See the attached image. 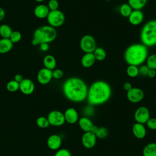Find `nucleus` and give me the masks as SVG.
Masks as SVG:
<instances>
[{
    "label": "nucleus",
    "instance_id": "obj_1",
    "mask_svg": "<svg viewBox=\"0 0 156 156\" xmlns=\"http://www.w3.org/2000/svg\"><path fill=\"white\" fill-rule=\"evenodd\" d=\"M88 87L83 80L77 77L67 79L62 85L63 93L69 101L82 102L87 99Z\"/></svg>",
    "mask_w": 156,
    "mask_h": 156
},
{
    "label": "nucleus",
    "instance_id": "obj_2",
    "mask_svg": "<svg viewBox=\"0 0 156 156\" xmlns=\"http://www.w3.org/2000/svg\"><path fill=\"white\" fill-rule=\"evenodd\" d=\"M112 95V88L104 80L94 82L88 89L87 100L91 105H99L107 102Z\"/></svg>",
    "mask_w": 156,
    "mask_h": 156
},
{
    "label": "nucleus",
    "instance_id": "obj_3",
    "mask_svg": "<svg viewBox=\"0 0 156 156\" xmlns=\"http://www.w3.org/2000/svg\"><path fill=\"white\" fill-rule=\"evenodd\" d=\"M148 57V48L142 43H134L126 49L124 57L129 65L140 66L146 62Z\"/></svg>",
    "mask_w": 156,
    "mask_h": 156
},
{
    "label": "nucleus",
    "instance_id": "obj_4",
    "mask_svg": "<svg viewBox=\"0 0 156 156\" xmlns=\"http://www.w3.org/2000/svg\"><path fill=\"white\" fill-rule=\"evenodd\" d=\"M57 35L55 28L49 26H42L37 28L33 34L32 44L39 45L41 43H49L56 38Z\"/></svg>",
    "mask_w": 156,
    "mask_h": 156
},
{
    "label": "nucleus",
    "instance_id": "obj_5",
    "mask_svg": "<svg viewBox=\"0 0 156 156\" xmlns=\"http://www.w3.org/2000/svg\"><path fill=\"white\" fill-rule=\"evenodd\" d=\"M141 43L147 48L156 45V20H152L146 23L140 32Z\"/></svg>",
    "mask_w": 156,
    "mask_h": 156
},
{
    "label": "nucleus",
    "instance_id": "obj_6",
    "mask_svg": "<svg viewBox=\"0 0 156 156\" xmlns=\"http://www.w3.org/2000/svg\"><path fill=\"white\" fill-rule=\"evenodd\" d=\"M49 26L56 28L62 26L65 21L64 13L60 10H51L46 18Z\"/></svg>",
    "mask_w": 156,
    "mask_h": 156
},
{
    "label": "nucleus",
    "instance_id": "obj_7",
    "mask_svg": "<svg viewBox=\"0 0 156 156\" xmlns=\"http://www.w3.org/2000/svg\"><path fill=\"white\" fill-rule=\"evenodd\" d=\"M80 48L84 53H93L97 48L94 37L90 34L83 35L80 41Z\"/></svg>",
    "mask_w": 156,
    "mask_h": 156
},
{
    "label": "nucleus",
    "instance_id": "obj_8",
    "mask_svg": "<svg viewBox=\"0 0 156 156\" xmlns=\"http://www.w3.org/2000/svg\"><path fill=\"white\" fill-rule=\"evenodd\" d=\"M47 118L49 125L53 126H61L65 122L63 113L58 110H52L49 113Z\"/></svg>",
    "mask_w": 156,
    "mask_h": 156
},
{
    "label": "nucleus",
    "instance_id": "obj_9",
    "mask_svg": "<svg viewBox=\"0 0 156 156\" xmlns=\"http://www.w3.org/2000/svg\"><path fill=\"white\" fill-rule=\"evenodd\" d=\"M126 97L127 100L133 104L141 102L144 98L143 90L140 88L132 87L129 91H127Z\"/></svg>",
    "mask_w": 156,
    "mask_h": 156
},
{
    "label": "nucleus",
    "instance_id": "obj_10",
    "mask_svg": "<svg viewBox=\"0 0 156 156\" xmlns=\"http://www.w3.org/2000/svg\"><path fill=\"white\" fill-rule=\"evenodd\" d=\"M150 118V112L145 106L139 107L134 113V119L138 123L145 124Z\"/></svg>",
    "mask_w": 156,
    "mask_h": 156
},
{
    "label": "nucleus",
    "instance_id": "obj_11",
    "mask_svg": "<svg viewBox=\"0 0 156 156\" xmlns=\"http://www.w3.org/2000/svg\"><path fill=\"white\" fill-rule=\"evenodd\" d=\"M81 141L82 144L85 148L87 149H91L96 146L97 137L96 135L93 132H84L82 136Z\"/></svg>",
    "mask_w": 156,
    "mask_h": 156
},
{
    "label": "nucleus",
    "instance_id": "obj_12",
    "mask_svg": "<svg viewBox=\"0 0 156 156\" xmlns=\"http://www.w3.org/2000/svg\"><path fill=\"white\" fill-rule=\"evenodd\" d=\"M52 79V70L43 68L40 69L37 75V81L41 85H46L49 83Z\"/></svg>",
    "mask_w": 156,
    "mask_h": 156
},
{
    "label": "nucleus",
    "instance_id": "obj_13",
    "mask_svg": "<svg viewBox=\"0 0 156 156\" xmlns=\"http://www.w3.org/2000/svg\"><path fill=\"white\" fill-rule=\"evenodd\" d=\"M19 90L24 94H31L35 90L34 83L29 79H23V80L20 83Z\"/></svg>",
    "mask_w": 156,
    "mask_h": 156
},
{
    "label": "nucleus",
    "instance_id": "obj_14",
    "mask_svg": "<svg viewBox=\"0 0 156 156\" xmlns=\"http://www.w3.org/2000/svg\"><path fill=\"white\" fill-rule=\"evenodd\" d=\"M65 122L70 124L76 123L79 120V114L77 111L73 107L68 108L63 113Z\"/></svg>",
    "mask_w": 156,
    "mask_h": 156
},
{
    "label": "nucleus",
    "instance_id": "obj_15",
    "mask_svg": "<svg viewBox=\"0 0 156 156\" xmlns=\"http://www.w3.org/2000/svg\"><path fill=\"white\" fill-rule=\"evenodd\" d=\"M129 22L133 26H138L144 20V14L141 10H133L128 17Z\"/></svg>",
    "mask_w": 156,
    "mask_h": 156
},
{
    "label": "nucleus",
    "instance_id": "obj_16",
    "mask_svg": "<svg viewBox=\"0 0 156 156\" xmlns=\"http://www.w3.org/2000/svg\"><path fill=\"white\" fill-rule=\"evenodd\" d=\"M62 144V138L60 136L57 134L50 135L47 140L48 147L53 151L59 149Z\"/></svg>",
    "mask_w": 156,
    "mask_h": 156
},
{
    "label": "nucleus",
    "instance_id": "obj_17",
    "mask_svg": "<svg viewBox=\"0 0 156 156\" xmlns=\"http://www.w3.org/2000/svg\"><path fill=\"white\" fill-rule=\"evenodd\" d=\"M132 131L134 136L138 139H143L146 135V129L144 124L135 122L133 124Z\"/></svg>",
    "mask_w": 156,
    "mask_h": 156
},
{
    "label": "nucleus",
    "instance_id": "obj_18",
    "mask_svg": "<svg viewBox=\"0 0 156 156\" xmlns=\"http://www.w3.org/2000/svg\"><path fill=\"white\" fill-rule=\"evenodd\" d=\"M78 125L81 130L84 132H91L93 127L94 126L92 121L87 116H83L79 119Z\"/></svg>",
    "mask_w": 156,
    "mask_h": 156
},
{
    "label": "nucleus",
    "instance_id": "obj_19",
    "mask_svg": "<svg viewBox=\"0 0 156 156\" xmlns=\"http://www.w3.org/2000/svg\"><path fill=\"white\" fill-rule=\"evenodd\" d=\"M49 9L48 7L44 4H38L37 5L34 10V13L35 16L39 19H44L46 18L49 12Z\"/></svg>",
    "mask_w": 156,
    "mask_h": 156
},
{
    "label": "nucleus",
    "instance_id": "obj_20",
    "mask_svg": "<svg viewBox=\"0 0 156 156\" xmlns=\"http://www.w3.org/2000/svg\"><path fill=\"white\" fill-rule=\"evenodd\" d=\"M96 60L93 53H85L81 58V65L85 68H89L94 65Z\"/></svg>",
    "mask_w": 156,
    "mask_h": 156
},
{
    "label": "nucleus",
    "instance_id": "obj_21",
    "mask_svg": "<svg viewBox=\"0 0 156 156\" xmlns=\"http://www.w3.org/2000/svg\"><path fill=\"white\" fill-rule=\"evenodd\" d=\"M13 44L9 38L0 39V54H6L10 52L13 48Z\"/></svg>",
    "mask_w": 156,
    "mask_h": 156
},
{
    "label": "nucleus",
    "instance_id": "obj_22",
    "mask_svg": "<svg viewBox=\"0 0 156 156\" xmlns=\"http://www.w3.org/2000/svg\"><path fill=\"white\" fill-rule=\"evenodd\" d=\"M43 65L44 68L52 71L56 67L57 62L53 55H46L43 58Z\"/></svg>",
    "mask_w": 156,
    "mask_h": 156
},
{
    "label": "nucleus",
    "instance_id": "obj_23",
    "mask_svg": "<svg viewBox=\"0 0 156 156\" xmlns=\"http://www.w3.org/2000/svg\"><path fill=\"white\" fill-rule=\"evenodd\" d=\"M143 156H156V143L146 144L143 149Z\"/></svg>",
    "mask_w": 156,
    "mask_h": 156
},
{
    "label": "nucleus",
    "instance_id": "obj_24",
    "mask_svg": "<svg viewBox=\"0 0 156 156\" xmlns=\"http://www.w3.org/2000/svg\"><path fill=\"white\" fill-rule=\"evenodd\" d=\"M147 2V0H128V4L133 10H141Z\"/></svg>",
    "mask_w": 156,
    "mask_h": 156
},
{
    "label": "nucleus",
    "instance_id": "obj_25",
    "mask_svg": "<svg viewBox=\"0 0 156 156\" xmlns=\"http://www.w3.org/2000/svg\"><path fill=\"white\" fill-rule=\"evenodd\" d=\"M13 30L7 24H1L0 26V35L2 38H9Z\"/></svg>",
    "mask_w": 156,
    "mask_h": 156
},
{
    "label": "nucleus",
    "instance_id": "obj_26",
    "mask_svg": "<svg viewBox=\"0 0 156 156\" xmlns=\"http://www.w3.org/2000/svg\"><path fill=\"white\" fill-rule=\"evenodd\" d=\"M93 53L96 60L98 61H103L107 56L105 50L101 47H97Z\"/></svg>",
    "mask_w": 156,
    "mask_h": 156
},
{
    "label": "nucleus",
    "instance_id": "obj_27",
    "mask_svg": "<svg viewBox=\"0 0 156 156\" xmlns=\"http://www.w3.org/2000/svg\"><path fill=\"white\" fill-rule=\"evenodd\" d=\"M133 9L128 3H124L119 7V13L123 17L128 18Z\"/></svg>",
    "mask_w": 156,
    "mask_h": 156
},
{
    "label": "nucleus",
    "instance_id": "obj_28",
    "mask_svg": "<svg viewBox=\"0 0 156 156\" xmlns=\"http://www.w3.org/2000/svg\"><path fill=\"white\" fill-rule=\"evenodd\" d=\"M126 74L130 77L134 78L139 75L138 66L135 65H129L126 68Z\"/></svg>",
    "mask_w": 156,
    "mask_h": 156
},
{
    "label": "nucleus",
    "instance_id": "obj_29",
    "mask_svg": "<svg viewBox=\"0 0 156 156\" xmlns=\"http://www.w3.org/2000/svg\"><path fill=\"white\" fill-rule=\"evenodd\" d=\"M146 65L149 69H154L156 70V53L148 55L146 60Z\"/></svg>",
    "mask_w": 156,
    "mask_h": 156
},
{
    "label": "nucleus",
    "instance_id": "obj_30",
    "mask_svg": "<svg viewBox=\"0 0 156 156\" xmlns=\"http://www.w3.org/2000/svg\"><path fill=\"white\" fill-rule=\"evenodd\" d=\"M6 88L10 92H15L20 89V83L15 80H10L6 85Z\"/></svg>",
    "mask_w": 156,
    "mask_h": 156
},
{
    "label": "nucleus",
    "instance_id": "obj_31",
    "mask_svg": "<svg viewBox=\"0 0 156 156\" xmlns=\"http://www.w3.org/2000/svg\"><path fill=\"white\" fill-rule=\"evenodd\" d=\"M36 123H37V125L38 126V127H40V128H43V129L47 128L49 126V123L47 117H44V116L38 117L37 119Z\"/></svg>",
    "mask_w": 156,
    "mask_h": 156
},
{
    "label": "nucleus",
    "instance_id": "obj_32",
    "mask_svg": "<svg viewBox=\"0 0 156 156\" xmlns=\"http://www.w3.org/2000/svg\"><path fill=\"white\" fill-rule=\"evenodd\" d=\"M108 130L105 127H99L98 131L96 133V136L97 138L104 139L106 138L108 135Z\"/></svg>",
    "mask_w": 156,
    "mask_h": 156
},
{
    "label": "nucleus",
    "instance_id": "obj_33",
    "mask_svg": "<svg viewBox=\"0 0 156 156\" xmlns=\"http://www.w3.org/2000/svg\"><path fill=\"white\" fill-rule=\"evenodd\" d=\"M21 34L17 30L15 31H13L9 39L10 40V41L12 42V43H18L21 39Z\"/></svg>",
    "mask_w": 156,
    "mask_h": 156
},
{
    "label": "nucleus",
    "instance_id": "obj_34",
    "mask_svg": "<svg viewBox=\"0 0 156 156\" xmlns=\"http://www.w3.org/2000/svg\"><path fill=\"white\" fill-rule=\"evenodd\" d=\"M146 126L151 130H156V118H150L146 122Z\"/></svg>",
    "mask_w": 156,
    "mask_h": 156
},
{
    "label": "nucleus",
    "instance_id": "obj_35",
    "mask_svg": "<svg viewBox=\"0 0 156 156\" xmlns=\"http://www.w3.org/2000/svg\"><path fill=\"white\" fill-rule=\"evenodd\" d=\"M49 10H58L59 4L57 0H49L47 5Z\"/></svg>",
    "mask_w": 156,
    "mask_h": 156
},
{
    "label": "nucleus",
    "instance_id": "obj_36",
    "mask_svg": "<svg viewBox=\"0 0 156 156\" xmlns=\"http://www.w3.org/2000/svg\"><path fill=\"white\" fill-rule=\"evenodd\" d=\"M52 78L55 79H60L63 76V71L60 69H54L52 71Z\"/></svg>",
    "mask_w": 156,
    "mask_h": 156
},
{
    "label": "nucleus",
    "instance_id": "obj_37",
    "mask_svg": "<svg viewBox=\"0 0 156 156\" xmlns=\"http://www.w3.org/2000/svg\"><path fill=\"white\" fill-rule=\"evenodd\" d=\"M54 156H71V154L69 150L63 148L57 150Z\"/></svg>",
    "mask_w": 156,
    "mask_h": 156
},
{
    "label": "nucleus",
    "instance_id": "obj_38",
    "mask_svg": "<svg viewBox=\"0 0 156 156\" xmlns=\"http://www.w3.org/2000/svg\"><path fill=\"white\" fill-rule=\"evenodd\" d=\"M149 68L147 67L146 65H141L138 67V71H139V74L142 76H147V73L149 71Z\"/></svg>",
    "mask_w": 156,
    "mask_h": 156
},
{
    "label": "nucleus",
    "instance_id": "obj_39",
    "mask_svg": "<svg viewBox=\"0 0 156 156\" xmlns=\"http://www.w3.org/2000/svg\"><path fill=\"white\" fill-rule=\"evenodd\" d=\"M40 46V49L42 51H47L49 49V43H41L39 44Z\"/></svg>",
    "mask_w": 156,
    "mask_h": 156
},
{
    "label": "nucleus",
    "instance_id": "obj_40",
    "mask_svg": "<svg viewBox=\"0 0 156 156\" xmlns=\"http://www.w3.org/2000/svg\"><path fill=\"white\" fill-rule=\"evenodd\" d=\"M147 77L149 78H154L156 76V70L154 69H149L147 73Z\"/></svg>",
    "mask_w": 156,
    "mask_h": 156
},
{
    "label": "nucleus",
    "instance_id": "obj_41",
    "mask_svg": "<svg viewBox=\"0 0 156 156\" xmlns=\"http://www.w3.org/2000/svg\"><path fill=\"white\" fill-rule=\"evenodd\" d=\"M123 88L124 90H126V91H129L131 88H132V85L131 84V83L129 82H126L123 84Z\"/></svg>",
    "mask_w": 156,
    "mask_h": 156
},
{
    "label": "nucleus",
    "instance_id": "obj_42",
    "mask_svg": "<svg viewBox=\"0 0 156 156\" xmlns=\"http://www.w3.org/2000/svg\"><path fill=\"white\" fill-rule=\"evenodd\" d=\"M23 76H22V75L21 74H15V76H14V79L13 80H15V81H16L17 82H18V83H20L23 80Z\"/></svg>",
    "mask_w": 156,
    "mask_h": 156
},
{
    "label": "nucleus",
    "instance_id": "obj_43",
    "mask_svg": "<svg viewBox=\"0 0 156 156\" xmlns=\"http://www.w3.org/2000/svg\"><path fill=\"white\" fill-rule=\"evenodd\" d=\"M5 16V12L3 8L0 7V22L4 18Z\"/></svg>",
    "mask_w": 156,
    "mask_h": 156
},
{
    "label": "nucleus",
    "instance_id": "obj_44",
    "mask_svg": "<svg viewBox=\"0 0 156 156\" xmlns=\"http://www.w3.org/2000/svg\"><path fill=\"white\" fill-rule=\"evenodd\" d=\"M36 2H43V1H44V0H35Z\"/></svg>",
    "mask_w": 156,
    "mask_h": 156
}]
</instances>
